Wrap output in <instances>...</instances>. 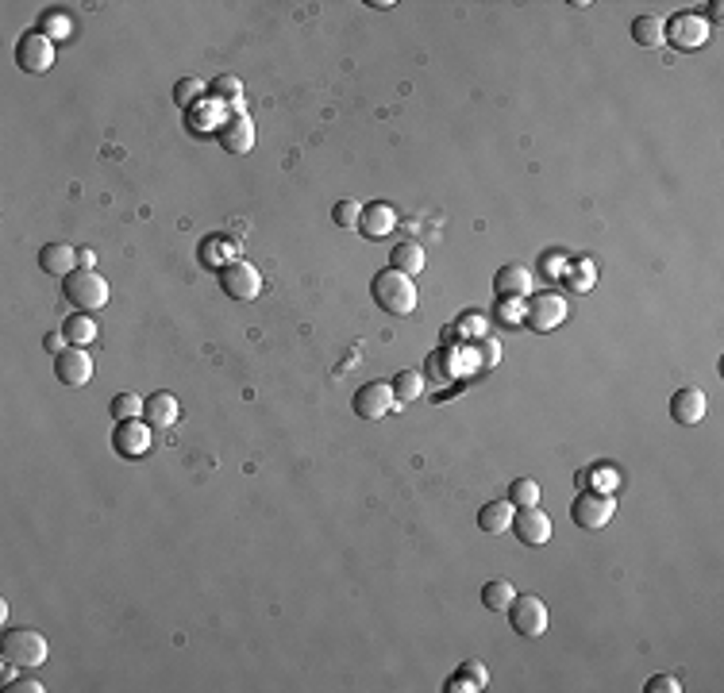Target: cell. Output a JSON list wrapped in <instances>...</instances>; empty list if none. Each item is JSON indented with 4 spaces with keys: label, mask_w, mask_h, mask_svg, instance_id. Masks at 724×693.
Instances as JSON below:
<instances>
[{
    "label": "cell",
    "mask_w": 724,
    "mask_h": 693,
    "mask_svg": "<svg viewBox=\"0 0 724 693\" xmlns=\"http://www.w3.org/2000/svg\"><path fill=\"white\" fill-rule=\"evenodd\" d=\"M509 500L516 509H532L536 500H539V485L532 482V478H516L513 485H509Z\"/></svg>",
    "instance_id": "cell-27"
},
{
    "label": "cell",
    "mask_w": 724,
    "mask_h": 693,
    "mask_svg": "<svg viewBox=\"0 0 724 693\" xmlns=\"http://www.w3.org/2000/svg\"><path fill=\"white\" fill-rule=\"evenodd\" d=\"M513 528H516V539H521V543L539 547V543H547V539H551V517L532 505V509H521V512H516V517H513Z\"/></svg>",
    "instance_id": "cell-13"
},
{
    "label": "cell",
    "mask_w": 724,
    "mask_h": 693,
    "mask_svg": "<svg viewBox=\"0 0 724 693\" xmlns=\"http://www.w3.org/2000/svg\"><path fill=\"white\" fill-rule=\"evenodd\" d=\"M335 224H340V227H358V216H362V209H358V204L355 201H340V204H335Z\"/></svg>",
    "instance_id": "cell-31"
},
{
    "label": "cell",
    "mask_w": 724,
    "mask_h": 693,
    "mask_svg": "<svg viewBox=\"0 0 724 693\" xmlns=\"http://www.w3.org/2000/svg\"><path fill=\"white\" fill-rule=\"evenodd\" d=\"M705 393L702 389H678L675 397H670V416H675L678 424H702L705 420Z\"/></svg>",
    "instance_id": "cell-17"
},
{
    "label": "cell",
    "mask_w": 724,
    "mask_h": 693,
    "mask_svg": "<svg viewBox=\"0 0 724 693\" xmlns=\"http://www.w3.org/2000/svg\"><path fill=\"white\" fill-rule=\"evenodd\" d=\"M0 678H4V686L16 682V663H8V659H4V666H0Z\"/></svg>",
    "instance_id": "cell-39"
},
{
    "label": "cell",
    "mask_w": 724,
    "mask_h": 693,
    "mask_svg": "<svg viewBox=\"0 0 724 693\" xmlns=\"http://www.w3.org/2000/svg\"><path fill=\"white\" fill-rule=\"evenodd\" d=\"M39 266H43V274H50V278H70L77 270V251L66 247V243H47V247L39 251Z\"/></svg>",
    "instance_id": "cell-16"
},
{
    "label": "cell",
    "mask_w": 724,
    "mask_h": 693,
    "mask_svg": "<svg viewBox=\"0 0 724 693\" xmlns=\"http://www.w3.org/2000/svg\"><path fill=\"white\" fill-rule=\"evenodd\" d=\"M177 397L174 393H154V397H147V408H143V416H147V424H154V428H170V424H177Z\"/></svg>",
    "instance_id": "cell-20"
},
{
    "label": "cell",
    "mask_w": 724,
    "mask_h": 693,
    "mask_svg": "<svg viewBox=\"0 0 724 693\" xmlns=\"http://www.w3.org/2000/svg\"><path fill=\"white\" fill-rule=\"evenodd\" d=\"M16 62H20V70H28V73H47L55 66V43H50L43 31H28L16 43Z\"/></svg>",
    "instance_id": "cell-10"
},
{
    "label": "cell",
    "mask_w": 724,
    "mask_h": 693,
    "mask_svg": "<svg viewBox=\"0 0 724 693\" xmlns=\"http://www.w3.org/2000/svg\"><path fill=\"white\" fill-rule=\"evenodd\" d=\"M632 38L640 47H659L667 38V20L663 16H636L632 20Z\"/></svg>",
    "instance_id": "cell-21"
},
{
    "label": "cell",
    "mask_w": 724,
    "mask_h": 693,
    "mask_svg": "<svg viewBox=\"0 0 724 693\" xmlns=\"http://www.w3.org/2000/svg\"><path fill=\"white\" fill-rule=\"evenodd\" d=\"M563 320H566V301L559 293H539V297H532V304L524 308V324L532 331H539V336L555 331Z\"/></svg>",
    "instance_id": "cell-8"
},
{
    "label": "cell",
    "mask_w": 724,
    "mask_h": 693,
    "mask_svg": "<svg viewBox=\"0 0 724 693\" xmlns=\"http://www.w3.org/2000/svg\"><path fill=\"white\" fill-rule=\"evenodd\" d=\"M547 620H551V612H547V605H543V601H539L536 594H521V597H513V605H509V624H513V632H516V636L536 639V636L547 632Z\"/></svg>",
    "instance_id": "cell-6"
},
{
    "label": "cell",
    "mask_w": 724,
    "mask_h": 693,
    "mask_svg": "<svg viewBox=\"0 0 724 693\" xmlns=\"http://www.w3.org/2000/svg\"><path fill=\"white\" fill-rule=\"evenodd\" d=\"M497 320H501L505 328L524 324V308H521V301H516V297H501V304H497Z\"/></svg>",
    "instance_id": "cell-29"
},
{
    "label": "cell",
    "mask_w": 724,
    "mask_h": 693,
    "mask_svg": "<svg viewBox=\"0 0 724 693\" xmlns=\"http://www.w3.org/2000/svg\"><path fill=\"white\" fill-rule=\"evenodd\" d=\"M571 289H578V293L593 289V262L582 259V266H574V270H571Z\"/></svg>",
    "instance_id": "cell-32"
},
{
    "label": "cell",
    "mask_w": 724,
    "mask_h": 693,
    "mask_svg": "<svg viewBox=\"0 0 724 693\" xmlns=\"http://www.w3.org/2000/svg\"><path fill=\"white\" fill-rule=\"evenodd\" d=\"M374 301H378L382 312L390 316H412V308H417V286H412L409 274H401V270H382L378 278H374Z\"/></svg>",
    "instance_id": "cell-1"
},
{
    "label": "cell",
    "mask_w": 724,
    "mask_h": 693,
    "mask_svg": "<svg viewBox=\"0 0 724 693\" xmlns=\"http://www.w3.org/2000/svg\"><path fill=\"white\" fill-rule=\"evenodd\" d=\"M478 346H482V366L494 370V366L501 363V343H497V339H482Z\"/></svg>",
    "instance_id": "cell-34"
},
{
    "label": "cell",
    "mask_w": 724,
    "mask_h": 693,
    "mask_svg": "<svg viewBox=\"0 0 724 693\" xmlns=\"http://www.w3.org/2000/svg\"><path fill=\"white\" fill-rule=\"evenodd\" d=\"M494 289H497V297H528L532 293V270L528 266H501L497 270V278H494Z\"/></svg>",
    "instance_id": "cell-15"
},
{
    "label": "cell",
    "mask_w": 724,
    "mask_h": 693,
    "mask_svg": "<svg viewBox=\"0 0 724 693\" xmlns=\"http://www.w3.org/2000/svg\"><path fill=\"white\" fill-rule=\"evenodd\" d=\"M220 286H224V293L231 301H254L258 293H263V278H258V270L251 262L236 259L220 270Z\"/></svg>",
    "instance_id": "cell-7"
},
{
    "label": "cell",
    "mask_w": 724,
    "mask_h": 693,
    "mask_svg": "<svg viewBox=\"0 0 724 693\" xmlns=\"http://www.w3.org/2000/svg\"><path fill=\"white\" fill-rule=\"evenodd\" d=\"M8 689L12 693H43V682H35V678H16Z\"/></svg>",
    "instance_id": "cell-37"
},
{
    "label": "cell",
    "mask_w": 724,
    "mask_h": 693,
    "mask_svg": "<svg viewBox=\"0 0 724 693\" xmlns=\"http://www.w3.org/2000/svg\"><path fill=\"white\" fill-rule=\"evenodd\" d=\"M709 35H713V28H709V20L702 12H678V16H670V23H667L663 43L678 47V50H702L709 43Z\"/></svg>",
    "instance_id": "cell-5"
},
{
    "label": "cell",
    "mask_w": 724,
    "mask_h": 693,
    "mask_svg": "<svg viewBox=\"0 0 724 693\" xmlns=\"http://www.w3.org/2000/svg\"><path fill=\"white\" fill-rule=\"evenodd\" d=\"M593 482L601 485V493H609L613 485H616V470H613V466H598V474H593Z\"/></svg>",
    "instance_id": "cell-36"
},
{
    "label": "cell",
    "mask_w": 724,
    "mask_h": 693,
    "mask_svg": "<svg viewBox=\"0 0 724 693\" xmlns=\"http://www.w3.org/2000/svg\"><path fill=\"white\" fill-rule=\"evenodd\" d=\"M66 331H47V336H43V346H47V351L50 355H62V351H66Z\"/></svg>",
    "instance_id": "cell-35"
},
{
    "label": "cell",
    "mask_w": 724,
    "mask_h": 693,
    "mask_svg": "<svg viewBox=\"0 0 724 693\" xmlns=\"http://www.w3.org/2000/svg\"><path fill=\"white\" fill-rule=\"evenodd\" d=\"M513 517H516L513 500H489V505L478 512V524H482V532H489V535H505V532H513Z\"/></svg>",
    "instance_id": "cell-18"
},
{
    "label": "cell",
    "mask_w": 724,
    "mask_h": 693,
    "mask_svg": "<svg viewBox=\"0 0 724 693\" xmlns=\"http://www.w3.org/2000/svg\"><path fill=\"white\" fill-rule=\"evenodd\" d=\"M678 689H682V682L675 674H655L648 682V693H678Z\"/></svg>",
    "instance_id": "cell-33"
},
{
    "label": "cell",
    "mask_w": 724,
    "mask_h": 693,
    "mask_svg": "<svg viewBox=\"0 0 724 693\" xmlns=\"http://www.w3.org/2000/svg\"><path fill=\"white\" fill-rule=\"evenodd\" d=\"M358 227H362V235H366V239H385V235H390V231L397 227V212L390 209V204L374 201V204H366V209H362Z\"/></svg>",
    "instance_id": "cell-14"
},
{
    "label": "cell",
    "mask_w": 724,
    "mask_h": 693,
    "mask_svg": "<svg viewBox=\"0 0 724 693\" xmlns=\"http://www.w3.org/2000/svg\"><path fill=\"white\" fill-rule=\"evenodd\" d=\"M55 374L62 385H89L93 381V358L82 346H66L62 355H55Z\"/></svg>",
    "instance_id": "cell-11"
},
{
    "label": "cell",
    "mask_w": 724,
    "mask_h": 693,
    "mask_svg": "<svg viewBox=\"0 0 724 693\" xmlns=\"http://www.w3.org/2000/svg\"><path fill=\"white\" fill-rule=\"evenodd\" d=\"M351 405L362 420H382V416L397 413V393H393V385H385V381H370L355 393Z\"/></svg>",
    "instance_id": "cell-9"
},
{
    "label": "cell",
    "mask_w": 724,
    "mask_h": 693,
    "mask_svg": "<svg viewBox=\"0 0 724 693\" xmlns=\"http://www.w3.org/2000/svg\"><path fill=\"white\" fill-rule=\"evenodd\" d=\"M66 339L73 343V346H89L97 339V324H93V316H85V312H77V316H70L66 320Z\"/></svg>",
    "instance_id": "cell-24"
},
{
    "label": "cell",
    "mask_w": 724,
    "mask_h": 693,
    "mask_svg": "<svg viewBox=\"0 0 724 693\" xmlns=\"http://www.w3.org/2000/svg\"><path fill=\"white\" fill-rule=\"evenodd\" d=\"M390 266L401 270V274L417 278L424 270V247H417V243H397L393 254H390Z\"/></svg>",
    "instance_id": "cell-22"
},
{
    "label": "cell",
    "mask_w": 724,
    "mask_h": 693,
    "mask_svg": "<svg viewBox=\"0 0 724 693\" xmlns=\"http://www.w3.org/2000/svg\"><path fill=\"white\" fill-rule=\"evenodd\" d=\"M220 143H224V150L228 154H247L251 147H254V124H251V116L247 112H236V116H228L224 124H220Z\"/></svg>",
    "instance_id": "cell-12"
},
{
    "label": "cell",
    "mask_w": 724,
    "mask_h": 693,
    "mask_svg": "<svg viewBox=\"0 0 724 693\" xmlns=\"http://www.w3.org/2000/svg\"><path fill=\"white\" fill-rule=\"evenodd\" d=\"M151 447V432H147V424H139V420H124L120 428H116V451L120 455H143Z\"/></svg>",
    "instance_id": "cell-19"
},
{
    "label": "cell",
    "mask_w": 724,
    "mask_h": 693,
    "mask_svg": "<svg viewBox=\"0 0 724 693\" xmlns=\"http://www.w3.org/2000/svg\"><path fill=\"white\" fill-rule=\"evenodd\" d=\"M513 597H516V589H513L509 582H486V586H482V605H486L489 612H509Z\"/></svg>",
    "instance_id": "cell-23"
},
{
    "label": "cell",
    "mask_w": 724,
    "mask_h": 693,
    "mask_svg": "<svg viewBox=\"0 0 724 693\" xmlns=\"http://www.w3.org/2000/svg\"><path fill=\"white\" fill-rule=\"evenodd\" d=\"M66 286H62V293H66V301L77 308V312H100V308L108 304V281L97 274V270H73L70 278H62Z\"/></svg>",
    "instance_id": "cell-2"
},
{
    "label": "cell",
    "mask_w": 724,
    "mask_h": 693,
    "mask_svg": "<svg viewBox=\"0 0 724 693\" xmlns=\"http://www.w3.org/2000/svg\"><path fill=\"white\" fill-rule=\"evenodd\" d=\"M143 408H147V401H139L135 393H120V397H112V416L116 420H139L143 416Z\"/></svg>",
    "instance_id": "cell-26"
},
{
    "label": "cell",
    "mask_w": 724,
    "mask_h": 693,
    "mask_svg": "<svg viewBox=\"0 0 724 693\" xmlns=\"http://www.w3.org/2000/svg\"><path fill=\"white\" fill-rule=\"evenodd\" d=\"M393 393L397 401H417V397H424V374L420 370H401L393 378Z\"/></svg>",
    "instance_id": "cell-25"
},
{
    "label": "cell",
    "mask_w": 724,
    "mask_h": 693,
    "mask_svg": "<svg viewBox=\"0 0 724 693\" xmlns=\"http://www.w3.org/2000/svg\"><path fill=\"white\" fill-rule=\"evenodd\" d=\"M93 262H97V254L89 251V247H85V251H77V270H93Z\"/></svg>",
    "instance_id": "cell-38"
},
{
    "label": "cell",
    "mask_w": 724,
    "mask_h": 693,
    "mask_svg": "<svg viewBox=\"0 0 724 693\" xmlns=\"http://www.w3.org/2000/svg\"><path fill=\"white\" fill-rule=\"evenodd\" d=\"M0 654L16 666H43L50 647H47V636L35 632V628H12L0 639Z\"/></svg>",
    "instance_id": "cell-3"
},
{
    "label": "cell",
    "mask_w": 724,
    "mask_h": 693,
    "mask_svg": "<svg viewBox=\"0 0 724 693\" xmlns=\"http://www.w3.org/2000/svg\"><path fill=\"white\" fill-rule=\"evenodd\" d=\"M212 93L224 97L228 105H236V112H243V85L236 81V77H216V81H212Z\"/></svg>",
    "instance_id": "cell-28"
},
{
    "label": "cell",
    "mask_w": 724,
    "mask_h": 693,
    "mask_svg": "<svg viewBox=\"0 0 724 693\" xmlns=\"http://www.w3.org/2000/svg\"><path fill=\"white\" fill-rule=\"evenodd\" d=\"M613 512H616V500H613V493L590 490V493H582V497L574 500L571 520L578 524L582 532H601V528H609Z\"/></svg>",
    "instance_id": "cell-4"
},
{
    "label": "cell",
    "mask_w": 724,
    "mask_h": 693,
    "mask_svg": "<svg viewBox=\"0 0 724 693\" xmlns=\"http://www.w3.org/2000/svg\"><path fill=\"white\" fill-rule=\"evenodd\" d=\"M201 81H197V77H181V81L174 85V100H177V105H193V100H197L201 97Z\"/></svg>",
    "instance_id": "cell-30"
}]
</instances>
